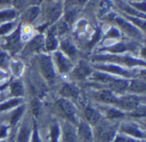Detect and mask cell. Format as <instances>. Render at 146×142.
I'll list each match as a JSON object with an SVG mask.
<instances>
[{
    "mask_svg": "<svg viewBox=\"0 0 146 142\" xmlns=\"http://www.w3.org/2000/svg\"><path fill=\"white\" fill-rule=\"evenodd\" d=\"M39 63H40V67H41L43 75H44V77L50 83H52L53 80H54L55 73H54V69H53V66H52L50 58L48 56L43 55L40 57Z\"/></svg>",
    "mask_w": 146,
    "mask_h": 142,
    "instance_id": "cell-1",
    "label": "cell"
},
{
    "mask_svg": "<svg viewBox=\"0 0 146 142\" xmlns=\"http://www.w3.org/2000/svg\"><path fill=\"white\" fill-rule=\"evenodd\" d=\"M139 99L135 96H127L122 98L121 100H118V104L124 109L127 110H134L139 105Z\"/></svg>",
    "mask_w": 146,
    "mask_h": 142,
    "instance_id": "cell-2",
    "label": "cell"
},
{
    "mask_svg": "<svg viewBox=\"0 0 146 142\" xmlns=\"http://www.w3.org/2000/svg\"><path fill=\"white\" fill-rule=\"evenodd\" d=\"M6 48L12 51H15L18 50L20 45V31L19 29L15 31L12 35L6 39Z\"/></svg>",
    "mask_w": 146,
    "mask_h": 142,
    "instance_id": "cell-3",
    "label": "cell"
},
{
    "mask_svg": "<svg viewBox=\"0 0 146 142\" xmlns=\"http://www.w3.org/2000/svg\"><path fill=\"white\" fill-rule=\"evenodd\" d=\"M118 24L120 25V27L125 31L127 32L128 34H130L131 36H133V37H137V36H140L139 34V32L138 31V29L133 27V25H131L130 23L127 22L126 21H124L123 19L121 18H117L116 19Z\"/></svg>",
    "mask_w": 146,
    "mask_h": 142,
    "instance_id": "cell-4",
    "label": "cell"
},
{
    "mask_svg": "<svg viewBox=\"0 0 146 142\" xmlns=\"http://www.w3.org/2000/svg\"><path fill=\"white\" fill-rule=\"evenodd\" d=\"M59 105L61 107V109L62 110V111L64 112V114L66 115L67 117H68L70 120L74 121V106L67 100L62 99L59 102Z\"/></svg>",
    "mask_w": 146,
    "mask_h": 142,
    "instance_id": "cell-5",
    "label": "cell"
},
{
    "mask_svg": "<svg viewBox=\"0 0 146 142\" xmlns=\"http://www.w3.org/2000/svg\"><path fill=\"white\" fill-rule=\"evenodd\" d=\"M79 135L82 142H89L91 141L92 132H91L89 126L86 123H80V128H79Z\"/></svg>",
    "mask_w": 146,
    "mask_h": 142,
    "instance_id": "cell-6",
    "label": "cell"
},
{
    "mask_svg": "<svg viewBox=\"0 0 146 142\" xmlns=\"http://www.w3.org/2000/svg\"><path fill=\"white\" fill-rule=\"evenodd\" d=\"M56 61H57L58 67H59V69L61 70V72H62V73L68 72L70 69V66H71L69 61L67 58H65L62 55L61 52H56Z\"/></svg>",
    "mask_w": 146,
    "mask_h": 142,
    "instance_id": "cell-7",
    "label": "cell"
},
{
    "mask_svg": "<svg viewBox=\"0 0 146 142\" xmlns=\"http://www.w3.org/2000/svg\"><path fill=\"white\" fill-rule=\"evenodd\" d=\"M44 45V39H43V36L42 35H38L37 37H35L32 41L31 43L28 45V47L27 49L31 51H39Z\"/></svg>",
    "mask_w": 146,
    "mask_h": 142,
    "instance_id": "cell-8",
    "label": "cell"
},
{
    "mask_svg": "<svg viewBox=\"0 0 146 142\" xmlns=\"http://www.w3.org/2000/svg\"><path fill=\"white\" fill-rule=\"evenodd\" d=\"M98 69H101L103 70H106V71H110L115 74H119L121 75H126V76H129V74H127V71H125L124 69H122L121 68L118 67V66H115V65H99L98 66Z\"/></svg>",
    "mask_w": 146,
    "mask_h": 142,
    "instance_id": "cell-9",
    "label": "cell"
},
{
    "mask_svg": "<svg viewBox=\"0 0 146 142\" xmlns=\"http://www.w3.org/2000/svg\"><path fill=\"white\" fill-rule=\"evenodd\" d=\"M98 99L105 103H110V104H115L118 103V99L112 94L111 92L110 91H103L99 93Z\"/></svg>",
    "mask_w": 146,
    "mask_h": 142,
    "instance_id": "cell-10",
    "label": "cell"
},
{
    "mask_svg": "<svg viewBox=\"0 0 146 142\" xmlns=\"http://www.w3.org/2000/svg\"><path fill=\"white\" fill-rule=\"evenodd\" d=\"M55 34H56L55 31L52 28L49 32V34H48V37H47V39H46V48H47L48 51H52V50L56 48L57 41H56V39L55 37Z\"/></svg>",
    "mask_w": 146,
    "mask_h": 142,
    "instance_id": "cell-11",
    "label": "cell"
},
{
    "mask_svg": "<svg viewBox=\"0 0 146 142\" xmlns=\"http://www.w3.org/2000/svg\"><path fill=\"white\" fill-rule=\"evenodd\" d=\"M85 114H86V119L92 124H96L98 123V121L99 120V117H100L99 113L97 111L91 109V108H87L85 111Z\"/></svg>",
    "mask_w": 146,
    "mask_h": 142,
    "instance_id": "cell-12",
    "label": "cell"
},
{
    "mask_svg": "<svg viewBox=\"0 0 146 142\" xmlns=\"http://www.w3.org/2000/svg\"><path fill=\"white\" fill-rule=\"evenodd\" d=\"M90 73H91V70L88 68V66L82 63L80 64V66L75 70V75L80 79H85L86 76H88L90 75Z\"/></svg>",
    "mask_w": 146,
    "mask_h": 142,
    "instance_id": "cell-13",
    "label": "cell"
},
{
    "mask_svg": "<svg viewBox=\"0 0 146 142\" xmlns=\"http://www.w3.org/2000/svg\"><path fill=\"white\" fill-rule=\"evenodd\" d=\"M60 93L64 97H76L78 94V91L74 87L66 84L62 88Z\"/></svg>",
    "mask_w": 146,
    "mask_h": 142,
    "instance_id": "cell-14",
    "label": "cell"
},
{
    "mask_svg": "<svg viewBox=\"0 0 146 142\" xmlns=\"http://www.w3.org/2000/svg\"><path fill=\"white\" fill-rule=\"evenodd\" d=\"M110 87L115 90V91H122L127 88V81H122V80H115L114 81L110 83Z\"/></svg>",
    "mask_w": 146,
    "mask_h": 142,
    "instance_id": "cell-15",
    "label": "cell"
},
{
    "mask_svg": "<svg viewBox=\"0 0 146 142\" xmlns=\"http://www.w3.org/2000/svg\"><path fill=\"white\" fill-rule=\"evenodd\" d=\"M145 83L141 81H133L131 83L130 89L133 92L137 93H142L145 91Z\"/></svg>",
    "mask_w": 146,
    "mask_h": 142,
    "instance_id": "cell-16",
    "label": "cell"
},
{
    "mask_svg": "<svg viewBox=\"0 0 146 142\" xmlns=\"http://www.w3.org/2000/svg\"><path fill=\"white\" fill-rule=\"evenodd\" d=\"M62 9L61 6L59 4H56L55 6H53L49 11H48V17L51 20V21H55L57 19V17H59L60 14H61Z\"/></svg>",
    "mask_w": 146,
    "mask_h": 142,
    "instance_id": "cell-17",
    "label": "cell"
},
{
    "mask_svg": "<svg viewBox=\"0 0 146 142\" xmlns=\"http://www.w3.org/2000/svg\"><path fill=\"white\" fill-rule=\"evenodd\" d=\"M38 12H39L38 7H32L26 12L25 19L27 21H33L37 17V15H38Z\"/></svg>",
    "mask_w": 146,
    "mask_h": 142,
    "instance_id": "cell-18",
    "label": "cell"
},
{
    "mask_svg": "<svg viewBox=\"0 0 146 142\" xmlns=\"http://www.w3.org/2000/svg\"><path fill=\"white\" fill-rule=\"evenodd\" d=\"M114 132L109 128H102L99 132V135L104 141H110L113 138Z\"/></svg>",
    "mask_w": 146,
    "mask_h": 142,
    "instance_id": "cell-19",
    "label": "cell"
},
{
    "mask_svg": "<svg viewBox=\"0 0 146 142\" xmlns=\"http://www.w3.org/2000/svg\"><path fill=\"white\" fill-rule=\"evenodd\" d=\"M62 49L70 57H73V56L75 55V49H74V47L68 40H66V41L62 43Z\"/></svg>",
    "mask_w": 146,
    "mask_h": 142,
    "instance_id": "cell-20",
    "label": "cell"
},
{
    "mask_svg": "<svg viewBox=\"0 0 146 142\" xmlns=\"http://www.w3.org/2000/svg\"><path fill=\"white\" fill-rule=\"evenodd\" d=\"M94 79L97 80V81H102V82H105V83H110L112 81H114L115 79L108 75H105V74H102V73H95L94 75H93Z\"/></svg>",
    "mask_w": 146,
    "mask_h": 142,
    "instance_id": "cell-21",
    "label": "cell"
},
{
    "mask_svg": "<svg viewBox=\"0 0 146 142\" xmlns=\"http://www.w3.org/2000/svg\"><path fill=\"white\" fill-rule=\"evenodd\" d=\"M122 130L126 133H128L133 136H136V137H144L143 135V133H141L137 128L135 127H133V126H125L122 128Z\"/></svg>",
    "mask_w": 146,
    "mask_h": 142,
    "instance_id": "cell-22",
    "label": "cell"
},
{
    "mask_svg": "<svg viewBox=\"0 0 146 142\" xmlns=\"http://www.w3.org/2000/svg\"><path fill=\"white\" fill-rule=\"evenodd\" d=\"M29 129L26 127L22 128L21 129V132L19 134V136H18V140L17 142H27L28 141V137H29Z\"/></svg>",
    "mask_w": 146,
    "mask_h": 142,
    "instance_id": "cell-23",
    "label": "cell"
},
{
    "mask_svg": "<svg viewBox=\"0 0 146 142\" xmlns=\"http://www.w3.org/2000/svg\"><path fill=\"white\" fill-rule=\"evenodd\" d=\"M11 93L15 96H21L23 94V90L20 83L15 82L11 85Z\"/></svg>",
    "mask_w": 146,
    "mask_h": 142,
    "instance_id": "cell-24",
    "label": "cell"
},
{
    "mask_svg": "<svg viewBox=\"0 0 146 142\" xmlns=\"http://www.w3.org/2000/svg\"><path fill=\"white\" fill-rule=\"evenodd\" d=\"M65 142H76L74 132L71 128H68L65 131Z\"/></svg>",
    "mask_w": 146,
    "mask_h": 142,
    "instance_id": "cell-25",
    "label": "cell"
},
{
    "mask_svg": "<svg viewBox=\"0 0 146 142\" xmlns=\"http://www.w3.org/2000/svg\"><path fill=\"white\" fill-rule=\"evenodd\" d=\"M15 12L14 10H5L3 12H0V20H7V19H12L15 17Z\"/></svg>",
    "mask_w": 146,
    "mask_h": 142,
    "instance_id": "cell-26",
    "label": "cell"
},
{
    "mask_svg": "<svg viewBox=\"0 0 146 142\" xmlns=\"http://www.w3.org/2000/svg\"><path fill=\"white\" fill-rule=\"evenodd\" d=\"M108 51H110V52H114V53H117V52H122L124 51L127 50V47L123 45V44H117L115 45H114L113 47L108 48L106 49Z\"/></svg>",
    "mask_w": 146,
    "mask_h": 142,
    "instance_id": "cell-27",
    "label": "cell"
},
{
    "mask_svg": "<svg viewBox=\"0 0 146 142\" xmlns=\"http://www.w3.org/2000/svg\"><path fill=\"white\" fill-rule=\"evenodd\" d=\"M145 115V106H139V107L137 106L131 114V116H133V117H144Z\"/></svg>",
    "mask_w": 146,
    "mask_h": 142,
    "instance_id": "cell-28",
    "label": "cell"
},
{
    "mask_svg": "<svg viewBox=\"0 0 146 142\" xmlns=\"http://www.w3.org/2000/svg\"><path fill=\"white\" fill-rule=\"evenodd\" d=\"M23 111H24V108H23V107H20V108H18V109L15 111V113L13 114V116H12V117H11V124L16 123V122L18 121V119H19L20 117L21 116Z\"/></svg>",
    "mask_w": 146,
    "mask_h": 142,
    "instance_id": "cell-29",
    "label": "cell"
},
{
    "mask_svg": "<svg viewBox=\"0 0 146 142\" xmlns=\"http://www.w3.org/2000/svg\"><path fill=\"white\" fill-rule=\"evenodd\" d=\"M19 102H20L19 99H12V100H9V101H8L7 103H5V104L0 105V111H2V110H6V109H9V108H11V107H13V106L18 105Z\"/></svg>",
    "mask_w": 146,
    "mask_h": 142,
    "instance_id": "cell-30",
    "label": "cell"
},
{
    "mask_svg": "<svg viewBox=\"0 0 146 142\" xmlns=\"http://www.w3.org/2000/svg\"><path fill=\"white\" fill-rule=\"evenodd\" d=\"M125 62L127 65L129 66H134V65H137V64H142V65H145V62H142V61H139L137 59H134V58H130V57H126L125 58Z\"/></svg>",
    "mask_w": 146,
    "mask_h": 142,
    "instance_id": "cell-31",
    "label": "cell"
},
{
    "mask_svg": "<svg viewBox=\"0 0 146 142\" xmlns=\"http://www.w3.org/2000/svg\"><path fill=\"white\" fill-rule=\"evenodd\" d=\"M107 114H108V117H110V118H118V117H123V114L121 112H120L116 110H114V109L110 110Z\"/></svg>",
    "mask_w": 146,
    "mask_h": 142,
    "instance_id": "cell-32",
    "label": "cell"
},
{
    "mask_svg": "<svg viewBox=\"0 0 146 142\" xmlns=\"http://www.w3.org/2000/svg\"><path fill=\"white\" fill-rule=\"evenodd\" d=\"M58 134H59L58 126H56V125L53 126L52 127V129H51V139H52V142H57Z\"/></svg>",
    "mask_w": 146,
    "mask_h": 142,
    "instance_id": "cell-33",
    "label": "cell"
},
{
    "mask_svg": "<svg viewBox=\"0 0 146 142\" xmlns=\"http://www.w3.org/2000/svg\"><path fill=\"white\" fill-rule=\"evenodd\" d=\"M39 107H40V104L38 102V99H34L32 102V109H33V112L35 116H37L38 114V111H39Z\"/></svg>",
    "mask_w": 146,
    "mask_h": 142,
    "instance_id": "cell-34",
    "label": "cell"
},
{
    "mask_svg": "<svg viewBox=\"0 0 146 142\" xmlns=\"http://www.w3.org/2000/svg\"><path fill=\"white\" fill-rule=\"evenodd\" d=\"M12 27V24L11 23H8V24H5V25H3L1 27H0V35L1 34H3L5 33H7L8 31H9Z\"/></svg>",
    "mask_w": 146,
    "mask_h": 142,
    "instance_id": "cell-35",
    "label": "cell"
},
{
    "mask_svg": "<svg viewBox=\"0 0 146 142\" xmlns=\"http://www.w3.org/2000/svg\"><path fill=\"white\" fill-rule=\"evenodd\" d=\"M129 19L130 20H132L133 21H134L137 25H139V26H140L141 27H143V28H145V22L144 21H142V20H140L139 18V19H136V18H133V17H129Z\"/></svg>",
    "mask_w": 146,
    "mask_h": 142,
    "instance_id": "cell-36",
    "label": "cell"
},
{
    "mask_svg": "<svg viewBox=\"0 0 146 142\" xmlns=\"http://www.w3.org/2000/svg\"><path fill=\"white\" fill-rule=\"evenodd\" d=\"M123 9H124L126 11H127L128 13L132 14V15H139V16H143V17H145V15H142V14H140V13H137L135 10L132 9L131 8H129V7H127V6L123 7Z\"/></svg>",
    "mask_w": 146,
    "mask_h": 142,
    "instance_id": "cell-37",
    "label": "cell"
},
{
    "mask_svg": "<svg viewBox=\"0 0 146 142\" xmlns=\"http://www.w3.org/2000/svg\"><path fill=\"white\" fill-rule=\"evenodd\" d=\"M7 62V57L4 53L0 52V66H4Z\"/></svg>",
    "mask_w": 146,
    "mask_h": 142,
    "instance_id": "cell-38",
    "label": "cell"
},
{
    "mask_svg": "<svg viewBox=\"0 0 146 142\" xmlns=\"http://www.w3.org/2000/svg\"><path fill=\"white\" fill-rule=\"evenodd\" d=\"M33 142H39V138L38 135V131L36 125L34 124V131H33Z\"/></svg>",
    "mask_w": 146,
    "mask_h": 142,
    "instance_id": "cell-39",
    "label": "cell"
},
{
    "mask_svg": "<svg viewBox=\"0 0 146 142\" xmlns=\"http://www.w3.org/2000/svg\"><path fill=\"white\" fill-rule=\"evenodd\" d=\"M115 142H134L133 140H130L128 138H124V137H118Z\"/></svg>",
    "mask_w": 146,
    "mask_h": 142,
    "instance_id": "cell-40",
    "label": "cell"
},
{
    "mask_svg": "<svg viewBox=\"0 0 146 142\" xmlns=\"http://www.w3.org/2000/svg\"><path fill=\"white\" fill-rule=\"evenodd\" d=\"M109 35H110V37H118V36H120V34H119L118 31H117V30H115V29H112V30H110V32Z\"/></svg>",
    "mask_w": 146,
    "mask_h": 142,
    "instance_id": "cell-41",
    "label": "cell"
},
{
    "mask_svg": "<svg viewBox=\"0 0 146 142\" xmlns=\"http://www.w3.org/2000/svg\"><path fill=\"white\" fill-rule=\"evenodd\" d=\"M6 130H7L6 127H1L0 128V138L4 137L6 135Z\"/></svg>",
    "mask_w": 146,
    "mask_h": 142,
    "instance_id": "cell-42",
    "label": "cell"
}]
</instances>
